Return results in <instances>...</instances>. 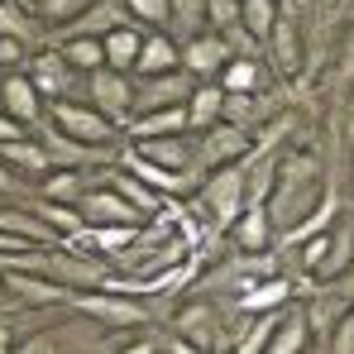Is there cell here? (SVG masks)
<instances>
[{
	"mask_svg": "<svg viewBox=\"0 0 354 354\" xmlns=\"http://www.w3.org/2000/svg\"><path fill=\"white\" fill-rule=\"evenodd\" d=\"M321 163L311 153H283L278 158V177H273V196H268V216L273 225H283V235L301 225L316 206H321Z\"/></svg>",
	"mask_w": 354,
	"mask_h": 354,
	"instance_id": "obj_1",
	"label": "cell"
},
{
	"mask_svg": "<svg viewBox=\"0 0 354 354\" xmlns=\"http://www.w3.org/2000/svg\"><path fill=\"white\" fill-rule=\"evenodd\" d=\"M115 335L120 330H106L101 321L77 316V321H58V326L29 335L15 354H120Z\"/></svg>",
	"mask_w": 354,
	"mask_h": 354,
	"instance_id": "obj_2",
	"label": "cell"
},
{
	"mask_svg": "<svg viewBox=\"0 0 354 354\" xmlns=\"http://www.w3.org/2000/svg\"><path fill=\"white\" fill-rule=\"evenodd\" d=\"M196 206L211 216V225L235 230V221L249 211V163H230V168L206 173L196 187Z\"/></svg>",
	"mask_w": 354,
	"mask_h": 354,
	"instance_id": "obj_3",
	"label": "cell"
},
{
	"mask_svg": "<svg viewBox=\"0 0 354 354\" xmlns=\"http://www.w3.org/2000/svg\"><path fill=\"white\" fill-rule=\"evenodd\" d=\"M72 311H77V316H91V321H101L106 330H139V326L149 321V311H144L134 297H120V292H111V288L77 292V297H72Z\"/></svg>",
	"mask_w": 354,
	"mask_h": 354,
	"instance_id": "obj_4",
	"label": "cell"
},
{
	"mask_svg": "<svg viewBox=\"0 0 354 354\" xmlns=\"http://www.w3.org/2000/svg\"><path fill=\"white\" fill-rule=\"evenodd\" d=\"M48 120H53V129L58 134H67V139H77V144H91V149H101V144H111L115 139V120H106L91 101H58L53 111H48Z\"/></svg>",
	"mask_w": 354,
	"mask_h": 354,
	"instance_id": "obj_5",
	"label": "cell"
},
{
	"mask_svg": "<svg viewBox=\"0 0 354 354\" xmlns=\"http://www.w3.org/2000/svg\"><path fill=\"white\" fill-rule=\"evenodd\" d=\"M196 91V77L192 72H163V77H139L134 82V115H149V111H173L187 106Z\"/></svg>",
	"mask_w": 354,
	"mask_h": 354,
	"instance_id": "obj_6",
	"label": "cell"
},
{
	"mask_svg": "<svg viewBox=\"0 0 354 354\" xmlns=\"http://www.w3.org/2000/svg\"><path fill=\"white\" fill-rule=\"evenodd\" d=\"M249 153H254L249 129H239V124H230V120H221L216 129H206V134H201V144H196V163H201L206 173L230 168V163H244Z\"/></svg>",
	"mask_w": 354,
	"mask_h": 354,
	"instance_id": "obj_7",
	"label": "cell"
},
{
	"mask_svg": "<svg viewBox=\"0 0 354 354\" xmlns=\"http://www.w3.org/2000/svg\"><path fill=\"white\" fill-rule=\"evenodd\" d=\"M86 91H91V106L106 120H115V124H129L134 120V77L101 67V72L86 77Z\"/></svg>",
	"mask_w": 354,
	"mask_h": 354,
	"instance_id": "obj_8",
	"label": "cell"
},
{
	"mask_svg": "<svg viewBox=\"0 0 354 354\" xmlns=\"http://www.w3.org/2000/svg\"><path fill=\"white\" fill-rule=\"evenodd\" d=\"M77 211L86 216V225H91V230H106V225H139V221H144V216L120 196L115 187H111V182H91V187H86V196L77 201Z\"/></svg>",
	"mask_w": 354,
	"mask_h": 354,
	"instance_id": "obj_9",
	"label": "cell"
},
{
	"mask_svg": "<svg viewBox=\"0 0 354 354\" xmlns=\"http://www.w3.org/2000/svg\"><path fill=\"white\" fill-rule=\"evenodd\" d=\"M24 72H29V82L39 86V96H53V101H67V91H72L77 77H82L72 62L62 58V48H39Z\"/></svg>",
	"mask_w": 354,
	"mask_h": 354,
	"instance_id": "obj_10",
	"label": "cell"
},
{
	"mask_svg": "<svg viewBox=\"0 0 354 354\" xmlns=\"http://www.w3.org/2000/svg\"><path fill=\"white\" fill-rule=\"evenodd\" d=\"M230 58H235V48H230V39H225V34H196V39H187V44H182V67H187L196 82L221 77Z\"/></svg>",
	"mask_w": 354,
	"mask_h": 354,
	"instance_id": "obj_11",
	"label": "cell"
},
{
	"mask_svg": "<svg viewBox=\"0 0 354 354\" xmlns=\"http://www.w3.org/2000/svg\"><path fill=\"white\" fill-rule=\"evenodd\" d=\"M0 111L10 120H19L24 129H34V124L44 120V96H39V86L29 82V72H5V77H0Z\"/></svg>",
	"mask_w": 354,
	"mask_h": 354,
	"instance_id": "obj_12",
	"label": "cell"
},
{
	"mask_svg": "<svg viewBox=\"0 0 354 354\" xmlns=\"http://www.w3.org/2000/svg\"><path fill=\"white\" fill-rule=\"evenodd\" d=\"M134 153L168 168V173H182V177H196V144H187V134H168V139H134Z\"/></svg>",
	"mask_w": 354,
	"mask_h": 354,
	"instance_id": "obj_13",
	"label": "cell"
},
{
	"mask_svg": "<svg viewBox=\"0 0 354 354\" xmlns=\"http://www.w3.org/2000/svg\"><path fill=\"white\" fill-rule=\"evenodd\" d=\"M177 330H182V340H192V345H201V350L230 345V340H225V316H221V306H211V301H192V306L177 316Z\"/></svg>",
	"mask_w": 354,
	"mask_h": 354,
	"instance_id": "obj_14",
	"label": "cell"
},
{
	"mask_svg": "<svg viewBox=\"0 0 354 354\" xmlns=\"http://www.w3.org/2000/svg\"><path fill=\"white\" fill-rule=\"evenodd\" d=\"M124 24H134L124 0H91V10L82 19H72L67 29H58V39H106V34H115Z\"/></svg>",
	"mask_w": 354,
	"mask_h": 354,
	"instance_id": "obj_15",
	"label": "cell"
},
{
	"mask_svg": "<svg viewBox=\"0 0 354 354\" xmlns=\"http://www.w3.org/2000/svg\"><path fill=\"white\" fill-rule=\"evenodd\" d=\"M44 149H48V163H53V168H72V173H86V168H106V163H120V158H111V149L77 144V139L58 134L53 124H48V134H44Z\"/></svg>",
	"mask_w": 354,
	"mask_h": 354,
	"instance_id": "obj_16",
	"label": "cell"
},
{
	"mask_svg": "<svg viewBox=\"0 0 354 354\" xmlns=\"http://www.w3.org/2000/svg\"><path fill=\"white\" fill-rule=\"evenodd\" d=\"M5 292L15 297L19 306H72V288H62L44 273H5Z\"/></svg>",
	"mask_w": 354,
	"mask_h": 354,
	"instance_id": "obj_17",
	"label": "cell"
},
{
	"mask_svg": "<svg viewBox=\"0 0 354 354\" xmlns=\"http://www.w3.org/2000/svg\"><path fill=\"white\" fill-rule=\"evenodd\" d=\"M288 297H292V278L273 273V278L244 288V292L235 297V311H239V316H278V311L288 306Z\"/></svg>",
	"mask_w": 354,
	"mask_h": 354,
	"instance_id": "obj_18",
	"label": "cell"
},
{
	"mask_svg": "<svg viewBox=\"0 0 354 354\" xmlns=\"http://www.w3.org/2000/svg\"><path fill=\"white\" fill-rule=\"evenodd\" d=\"M120 168H124L129 177H139L144 187H153L158 196H182V192H187V187L196 182V177L168 173V168H158V163H149V158H139L134 149H124V153H120ZM196 187H201V182H196Z\"/></svg>",
	"mask_w": 354,
	"mask_h": 354,
	"instance_id": "obj_19",
	"label": "cell"
},
{
	"mask_svg": "<svg viewBox=\"0 0 354 354\" xmlns=\"http://www.w3.org/2000/svg\"><path fill=\"white\" fill-rule=\"evenodd\" d=\"M225 120V91H221V82H196V91H192V101H187V129H216Z\"/></svg>",
	"mask_w": 354,
	"mask_h": 354,
	"instance_id": "obj_20",
	"label": "cell"
},
{
	"mask_svg": "<svg viewBox=\"0 0 354 354\" xmlns=\"http://www.w3.org/2000/svg\"><path fill=\"white\" fill-rule=\"evenodd\" d=\"M163 72H182V48L168 34H149L134 62V77H163Z\"/></svg>",
	"mask_w": 354,
	"mask_h": 354,
	"instance_id": "obj_21",
	"label": "cell"
},
{
	"mask_svg": "<svg viewBox=\"0 0 354 354\" xmlns=\"http://www.w3.org/2000/svg\"><path fill=\"white\" fill-rule=\"evenodd\" d=\"M144 39H149V29H139V24H124V29H115V34H106V39H101V48H106V67L129 77L134 62H139Z\"/></svg>",
	"mask_w": 354,
	"mask_h": 354,
	"instance_id": "obj_22",
	"label": "cell"
},
{
	"mask_svg": "<svg viewBox=\"0 0 354 354\" xmlns=\"http://www.w3.org/2000/svg\"><path fill=\"white\" fill-rule=\"evenodd\" d=\"M273 216H268V206H249L244 216L235 221V244L244 249V254H268V244H273Z\"/></svg>",
	"mask_w": 354,
	"mask_h": 354,
	"instance_id": "obj_23",
	"label": "cell"
},
{
	"mask_svg": "<svg viewBox=\"0 0 354 354\" xmlns=\"http://www.w3.org/2000/svg\"><path fill=\"white\" fill-rule=\"evenodd\" d=\"M0 163H5L15 177H19V173H39V177L53 173L44 139H15V144H0Z\"/></svg>",
	"mask_w": 354,
	"mask_h": 354,
	"instance_id": "obj_24",
	"label": "cell"
},
{
	"mask_svg": "<svg viewBox=\"0 0 354 354\" xmlns=\"http://www.w3.org/2000/svg\"><path fill=\"white\" fill-rule=\"evenodd\" d=\"M311 321H306V311H288L283 321H278V330H273V340H268V350L263 354H306L311 350Z\"/></svg>",
	"mask_w": 354,
	"mask_h": 354,
	"instance_id": "obj_25",
	"label": "cell"
},
{
	"mask_svg": "<svg viewBox=\"0 0 354 354\" xmlns=\"http://www.w3.org/2000/svg\"><path fill=\"white\" fill-rule=\"evenodd\" d=\"M86 173H72V168H53V173L44 177V187H39V201H48V206H77L82 196H86Z\"/></svg>",
	"mask_w": 354,
	"mask_h": 354,
	"instance_id": "obj_26",
	"label": "cell"
},
{
	"mask_svg": "<svg viewBox=\"0 0 354 354\" xmlns=\"http://www.w3.org/2000/svg\"><path fill=\"white\" fill-rule=\"evenodd\" d=\"M263 62L254 58H230L225 62V72H221V91L225 96H259L263 91Z\"/></svg>",
	"mask_w": 354,
	"mask_h": 354,
	"instance_id": "obj_27",
	"label": "cell"
},
{
	"mask_svg": "<svg viewBox=\"0 0 354 354\" xmlns=\"http://www.w3.org/2000/svg\"><path fill=\"white\" fill-rule=\"evenodd\" d=\"M106 182L115 187V192L129 201V206H134V211H139V216H144V221H149V216H163V196H158L153 187H144L139 177H129L124 168H111V177H106Z\"/></svg>",
	"mask_w": 354,
	"mask_h": 354,
	"instance_id": "obj_28",
	"label": "cell"
},
{
	"mask_svg": "<svg viewBox=\"0 0 354 354\" xmlns=\"http://www.w3.org/2000/svg\"><path fill=\"white\" fill-rule=\"evenodd\" d=\"M129 134H134V139H168V134H187V106L134 115V120H129Z\"/></svg>",
	"mask_w": 354,
	"mask_h": 354,
	"instance_id": "obj_29",
	"label": "cell"
},
{
	"mask_svg": "<svg viewBox=\"0 0 354 354\" xmlns=\"http://www.w3.org/2000/svg\"><path fill=\"white\" fill-rule=\"evenodd\" d=\"M239 29L249 39L268 44L273 29H278V0H239Z\"/></svg>",
	"mask_w": 354,
	"mask_h": 354,
	"instance_id": "obj_30",
	"label": "cell"
},
{
	"mask_svg": "<svg viewBox=\"0 0 354 354\" xmlns=\"http://www.w3.org/2000/svg\"><path fill=\"white\" fill-rule=\"evenodd\" d=\"M330 221H335V196L326 192V196H321V206H316V211H311V216H306L301 225H292V230L283 235V244H288V249H301L306 239L326 235V230H330Z\"/></svg>",
	"mask_w": 354,
	"mask_h": 354,
	"instance_id": "obj_31",
	"label": "cell"
},
{
	"mask_svg": "<svg viewBox=\"0 0 354 354\" xmlns=\"http://www.w3.org/2000/svg\"><path fill=\"white\" fill-rule=\"evenodd\" d=\"M24 10H29L34 19H44V24L67 29L72 19H82V15L91 10V0H24Z\"/></svg>",
	"mask_w": 354,
	"mask_h": 354,
	"instance_id": "obj_32",
	"label": "cell"
},
{
	"mask_svg": "<svg viewBox=\"0 0 354 354\" xmlns=\"http://www.w3.org/2000/svg\"><path fill=\"white\" fill-rule=\"evenodd\" d=\"M278 321H283V311L278 316H249L244 330H239V340H235V354H263L268 340H273V330H278Z\"/></svg>",
	"mask_w": 354,
	"mask_h": 354,
	"instance_id": "obj_33",
	"label": "cell"
},
{
	"mask_svg": "<svg viewBox=\"0 0 354 354\" xmlns=\"http://www.w3.org/2000/svg\"><path fill=\"white\" fill-rule=\"evenodd\" d=\"M58 48H62V58L72 62L77 72H86V77L106 67V48H101V39H62Z\"/></svg>",
	"mask_w": 354,
	"mask_h": 354,
	"instance_id": "obj_34",
	"label": "cell"
},
{
	"mask_svg": "<svg viewBox=\"0 0 354 354\" xmlns=\"http://www.w3.org/2000/svg\"><path fill=\"white\" fill-rule=\"evenodd\" d=\"M124 10H129V19H134L139 29H149V34H158L163 24H173V0H124Z\"/></svg>",
	"mask_w": 354,
	"mask_h": 354,
	"instance_id": "obj_35",
	"label": "cell"
},
{
	"mask_svg": "<svg viewBox=\"0 0 354 354\" xmlns=\"http://www.w3.org/2000/svg\"><path fill=\"white\" fill-rule=\"evenodd\" d=\"M39 221H48V230L53 235H86L91 225H86V216L77 211V206H48V201H39Z\"/></svg>",
	"mask_w": 354,
	"mask_h": 354,
	"instance_id": "obj_36",
	"label": "cell"
},
{
	"mask_svg": "<svg viewBox=\"0 0 354 354\" xmlns=\"http://www.w3.org/2000/svg\"><path fill=\"white\" fill-rule=\"evenodd\" d=\"M0 34H5V39H19V44H29L39 29H34V15H29V10H19L15 0H0Z\"/></svg>",
	"mask_w": 354,
	"mask_h": 354,
	"instance_id": "obj_37",
	"label": "cell"
},
{
	"mask_svg": "<svg viewBox=\"0 0 354 354\" xmlns=\"http://www.w3.org/2000/svg\"><path fill=\"white\" fill-rule=\"evenodd\" d=\"M268 48H273V62H278V72H297V29L288 24V19H278V29H273Z\"/></svg>",
	"mask_w": 354,
	"mask_h": 354,
	"instance_id": "obj_38",
	"label": "cell"
},
{
	"mask_svg": "<svg viewBox=\"0 0 354 354\" xmlns=\"http://www.w3.org/2000/svg\"><path fill=\"white\" fill-rule=\"evenodd\" d=\"M206 24L225 39L239 34V0H206Z\"/></svg>",
	"mask_w": 354,
	"mask_h": 354,
	"instance_id": "obj_39",
	"label": "cell"
},
{
	"mask_svg": "<svg viewBox=\"0 0 354 354\" xmlns=\"http://www.w3.org/2000/svg\"><path fill=\"white\" fill-rule=\"evenodd\" d=\"M173 24L187 29L192 39L206 34V0H173Z\"/></svg>",
	"mask_w": 354,
	"mask_h": 354,
	"instance_id": "obj_40",
	"label": "cell"
},
{
	"mask_svg": "<svg viewBox=\"0 0 354 354\" xmlns=\"http://www.w3.org/2000/svg\"><path fill=\"white\" fill-rule=\"evenodd\" d=\"M350 263H354V239L350 235H335L330 254H326V263H321V278H340Z\"/></svg>",
	"mask_w": 354,
	"mask_h": 354,
	"instance_id": "obj_41",
	"label": "cell"
},
{
	"mask_svg": "<svg viewBox=\"0 0 354 354\" xmlns=\"http://www.w3.org/2000/svg\"><path fill=\"white\" fill-rule=\"evenodd\" d=\"M330 244H335V230H326V235L306 239V244L297 249V263H301V268H311V273H321V263H326V254H330Z\"/></svg>",
	"mask_w": 354,
	"mask_h": 354,
	"instance_id": "obj_42",
	"label": "cell"
},
{
	"mask_svg": "<svg viewBox=\"0 0 354 354\" xmlns=\"http://www.w3.org/2000/svg\"><path fill=\"white\" fill-rule=\"evenodd\" d=\"M259 106H263L259 96H225V120L244 129V124H249V120H254V115L263 120V111H259Z\"/></svg>",
	"mask_w": 354,
	"mask_h": 354,
	"instance_id": "obj_43",
	"label": "cell"
},
{
	"mask_svg": "<svg viewBox=\"0 0 354 354\" xmlns=\"http://www.w3.org/2000/svg\"><path fill=\"white\" fill-rule=\"evenodd\" d=\"M330 354H354V311H345L330 326Z\"/></svg>",
	"mask_w": 354,
	"mask_h": 354,
	"instance_id": "obj_44",
	"label": "cell"
},
{
	"mask_svg": "<svg viewBox=\"0 0 354 354\" xmlns=\"http://www.w3.org/2000/svg\"><path fill=\"white\" fill-rule=\"evenodd\" d=\"M335 77H340V86H350V82H354V24H350V34H345L340 58H335Z\"/></svg>",
	"mask_w": 354,
	"mask_h": 354,
	"instance_id": "obj_45",
	"label": "cell"
},
{
	"mask_svg": "<svg viewBox=\"0 0 354 354\" xmlns=\"http://www.w3.org/2000/svg\"><path fill=\"white\" fill-rule=\"evenodd\" d=\"M15 139H29V129L19 124V120H10L0 111V144H15Z\"/></svg>",
	"mask_w": 354,
	"mask_h": 354,
	"instance_id": "obj_46",
	"label": "cell"
},
{
	"mask_svg": "<svg viewBox=\"0 0 354 354\" xmlns=\"http://www.w3.org/2000/svg\"><path fill=\"white\" fill-rule=\"evenodd\" d=\"M163 350L168 354H211V350H201V345H192V340H168Z\"/></svg>",
	"mask_w": 354,
	"mask_h": 354,
	"instance_id": "obj_47",
	"label": "cell"
},
{
	"mask_svg": "<svg viewBox=\"0 0 354 354\" xmlns=\"http://www.w3.org/2000/svg\"><path fill=\"white\" fill-rule=\"evenodd\" d=\"M120 354H158V345L153 340H134V345H124Z\"/></svg>",
	"mask_w": 354,
	"mask_h": 354,
	"instance_id": "obj_48",
	"label": "cell"
},
{
	"mask_svg": "<svg viewBox=\"0 0 354 354\" xmlns=\"http://www.w3.org/2000/svg\"><path fill=\"white\" fill-rule=\"evenodd\" d=\"M0 354H10V326L0 321Z\"/></svg>",
	"mask_w": 354,
	"mask_h": 354,
	"instance_id": "obj_49",
	"label": "cell"
},
{
	"mask_svg": "<svg viewBox=\"0 0 354 354\" xmlns=\"http://www.w3.org/2000/svg\"><path fill=\"white\" fill-rule=\"evenodd\" d=\"M5 297H10V292H5V273H0V301H5Z\"/></svg>",
	"mask_w": 354,
	"mask_h": 354,
	"instance_id": "obj_50",
	"label": "cell"
},
{
	"mask_svg": "<svg viewBox=\"0 0 354 354\" xmlns=\"http://www.w3.org/2000/svg\"><path fill=\"white\" fill-rule=\"evenodd\" d=\"M158 354H168V350H158Z\"/></svg>",
	"mask_w": 354,
	"mask_h": 354,
	"instance_id": "obj_51",
	"label": "cell"
},
{
	"mask_svg": "<svg viewBox=\"0 0 354 354\" xmlns=\"http://www.w3.org/2000/svg\"><path fill=\"white\" fill-rule=\"evenodd\" d=\"M306 354H311V350H306Z\"/></svg>",
	"mask_w": 354,
	"mask_h": 354,
	"instance_id": "obj_52",
	"label": "cell"
}]
</instances>
